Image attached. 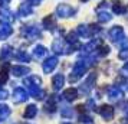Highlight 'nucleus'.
Masks as SVG:
<instances>
[{"instance_id":"f257e3e1","label":"nucleus","mask_w":128,"mask_h":124,"mask_svg":"<svg viewBox=\"0 0 128 124\" xmlns=\"http://www.w3.org/2000/svg\"><path fill=\"white\" fill-rule=\"evenodd\" d=\"M89 64H91V61H89V59H88V61H79V62H76L75 66H74V71H72L70 81H75V79H78L79 77H82V75L86 72Z\"/></svg>"},{"instance_id":"f03ea898","label":"nucleus","mask_w":128,"mask_h":124,"mask_svg":"<svg viewBox=\"0 0 128 124\" xmlns=\"http://www.w3.org/2000/svg\"><path fill=\"white\" fill-rule=\"evenodd\" d=\"M108 36H110V39L112 42H121L124 39V29L121 26H114V28L110 29Z\"/></svg>"},{"instance_id":"7ed1b4c3","label":"nucleus","mask_w":128,"mask_h":124,"mask_svg":"<svg viewBox=\"0 0 128 124\" xmlns=\"http://www.w3.org/2000/svg\"><path fill=\"white\" fill-rule=\"evenodd\" d=\"M98 112L101 114V117L104 118L105 121H111L112 118H114V108L111 105H101L98 108Z\"/></svg>"},{"instance_id":"20e7f679","label":"nucleus","mask_w":128,"mask_h":124,"mask_svg":"<svg viewBox=\"0 0 128 124\" xmlns=\"http://www.w3.org/2000/svg\"><path fill=\"white\" fill-rule=\"evenodd\" d=\"M122 97H124V92H122V89L120 88V87H111V88L108 89V98H110L111 101L118 102V101L122 100Z\"/></svg>"},{"instance_id":"39448f33","label":"nucleus","mask_w":128,"mask_h":124,"mask_svg":"<svg viewBox=\"0 0 128 124\" xmlns=\"http://www.w3.org/2000/svg\"><path fill=\"white\" fill-rule=\"evenodd\" d=\"M56 12L60 18H69V16H74L75 15V9L74 7L68 6V5H59Z\"/></svg>"},{"instance_id":"423d86ee","label":"nucleus","mask_w":128,"mask_h":124,"mask_svg":"<svg viewBox=\"0 0 128 124\" xmlns=\"http://www.w3.org/2000/svg\"><path fill=\"white\" fill-rule=\"evenodd\" d=\"M95 81H96V74H91V75L88 77L86 81L82 84L81 91L84 92V94H88V92H89V91L94 88V85H95Z\"/></svg>"},{"instance_id":"0eeeda50","label":"nucleus","mask_w":128,"mask_h":124,"mask_svg":"<svg viewBox=\"0 0 128 124\" xmlns=\"http://www.w3.org/2000/svg\"><path fill=\"white\" fill-rule=\"evenodd\" d=\"M56 64H58V59L56 58H49L46 62L43 64V69H45V72H50L53 68L56 66Z\"/></svg>"},{"instance_id":"6e6552de","label":"nucleus","mask_w":128,"mask_h":124,"mask_svg":"<svg viewBox=\"0 0 128 124\" xmlns=\"http://www.w3.org/2000/svg\"><path fill=\"white\" fill-rule=\"evenodd\" d=\"M112 10H114L115 15H124V13L127 12V6H125V5H122V3H120V2H114Z\"/></svg>"},{"instance_id":"1a4fd4ad","label":"nucleus","mask_w":128,"mask_h":124,"mask_svg":"<svg viewBox=\"0 0 128 124\" xmlns=\"http://www.w3.org/2000/svg\"><path fill=\"white\" fill-rule=\"evenodd\" d=\"M64 97L66 98V100H69V101H74L78 97V91H76V88H69V89H66L64 92Z\"/></svg>"},{"instance_id":"9d476101","label":"nucleus","mask_w":128,"mask_h":124,"mask_svg":"<svg viewBox=\"0 0 128 124\" xmlns=\"http://www.w3.org/2000/svg\"><path fill=\"white\" fill-rule=\"evenodd\" d=\"M62 85H64V75L58 74L56 77L53 78V88L55 89H60L62 88Z\"/></svg>"},{"instance_id":"9b49d317","label":"nucleus","mask_w":128,"mask_h":124,"mask_svg":"<svg viewBox=\"0 0 128 124\" xmlns=\"http://www.w3.org/2000/svg\"><path fill=\"white\" fill-rule=\"evenodd\" d=\"M98 19H99V22H104V23H106V22H110L111 19H112V16H111L108 12H99L98 13Z\"/></svg>"},{"instance_id":"f8f14e48","label":"nucleus","mask_w":128,"mask_h":124,"mask_svg":"<svg viewBox=\"0 0 128 124\" xmlns=\"http://www.w3.org/2000/svg\"><path fill=\"white\" fill-rule=\"evenodd\" d=\"M79 121H81L82 124H94L92 118L89 117V115H86V114H82L81 118H79Z\"/></svg>"},{"instance_id":"ddd939ff","label":"nucleus","mask_w":128,"mask_h":124,"mask_svg":"<svg viewBox=\"0 0 128 124\" xmlns=\"http://www.w3.org/2000/svg\"><path fill=\"white\" fill-rule=\"evenodd\" d=\"M35 114H36V107L35 105H29L28 107V110H26V112H24L26 117H33Z\"/></svg>"},{"instance_id":"4468645a","label":"nucleus","mask_w":128,"mask_h":124,"mask_svg":"<svg viewBox=\"0 0 128 124\" xmlns=\"http://www.w3.org/2000/svg\"><path fill=\"white\" fill-rule=\"evenodd\" d=\"M121 49L122 51H128V38L127 39L124 38V39L121 41Z\"/></svg>"},{"instance_id":"2eb2a0df","label":"nucleus","mask_w":128,"mask_h":124,"mask_svg":"<svg viewBox=\"0 0 128 124\" xmlns=\"http://www.w3.org/2000/svg\"><path fill=\"white\" fill-rule=\"evenodd\" d=\"M121 74L124 75V77H128V62L121 68Z\"/></svg>"},{"instance_id":"dca6fc26","label":"nucleus","mask_w":128,"mask_h":124,"mask_svg":"<svg viewBox=\"0 0 128 124\" xmlns=\"http://www.w3.org/2000/svg\"><path fill=\"white\" fill-rule=\"evenodd\" d=\"M45 51H46V49H45L43 46H38V48H36V55H38V56H40V55L45 53Z\"/></svg>"},{"instance_id":"f3484780","label":"nucleus","mask_w":128,"mask_h":124,"mask_svg":"<svg viewBox=\"0 0 128 124\" xmlns=\"http://www.w3.org/2000/svg\"><path fill=\"white\" fill-rule=\"evenodd\" d=\"M120 58H121V59H125V58H128V51H122V52L120 53Z\"/></svg>"},{"instance_id":"a211bd4d","label":"nucleus","mask_w":128,"mask_h":124,"mask_svg":"<svg viewBox=\"0 0 128 124\" xmlns=\"http://www.w3.org/2000/svg\"><path fill=\"white\" fill-rule=\"evenodd\" d=\"M121 123H122V124H128V117H124V118L121 120Z\"/></svg>"},{"instance_id":"6ab92c4d","label":"nucleus","mask_w":128,"mask_h":124,"mask_svg":"<svg viewBox=\"0 0 128 124\" xmlns=\"http://www.w3.org/2000/svg\"><path fill=\"white\" fill-rule=\"evenodd\" d=\"M124 111L127 112V115H128V101L125 102V105H124Z\"/></svg>"},{"instance_id":"aec40b11","label":"nucleus","mask_w":128,"mask_h":124,"mask_svg":"<svg viewBox=\"0 0 128 124\" xmlns=\"http://www.w3.org/2000/svg\"><path fill=\"white\" fill-rule=\"evenodd\" d=\"M82 2H88V0H82Z\"/></svg>"}]
</instances>
